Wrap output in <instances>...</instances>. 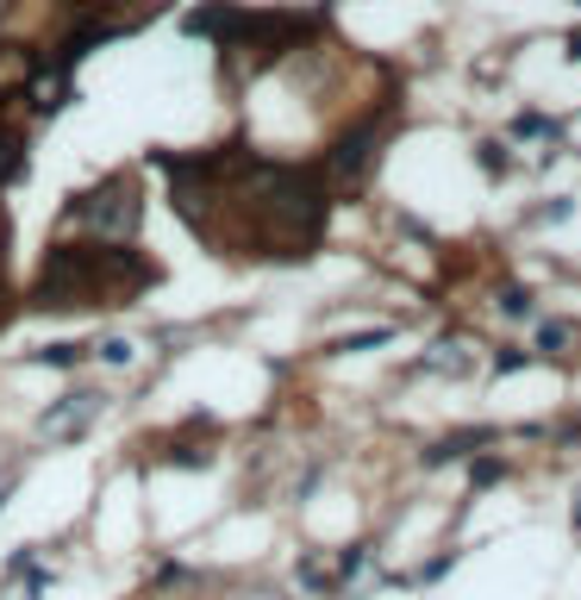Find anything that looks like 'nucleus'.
Here are the masks:
<instances>
[{
	"instance_id": "nucleus-14",
	"label": "nucleus",
	"mask_w": 581,
	"mask_h": 600,
	"mask_svg": "<svg viewBox=\"0 0 581 600\" xmlns=\"http://www.w3.org/2000/svg\"><path fill=\"white\" fill-rule=\"evenodd\" d=\"M482 170L487 175H506L513 163H506V144H482Z\"/></svg>"
},
{
	"instance_id": "nucleus-9",
	"label": "nucleus",
	"mask_w": 581,
	"mask_h": 600,
	"mask_svg": "<svg viewBox=\"0 0 581 600\" xmlns=\"http://www.w3.org/2000/svg\"><path fill=\"white\" fill-rule=\"evenodd\" d=\"M20 170H25V144H20V132H7V126H0V188H7V182H20Z\"/></svg>"
},
{
	"instance_id": "nucleus-6",
	"label": "nucleus",
	"mask_w": 581,
	"mask_h": 600,
	"mask_svg": "<svg viewBox=\"0 0 581 600\" xmlns=\"http://www.w3.org/2000/svg\"><path fill=\"white\" fill-rule=\"evenodd\" d=\"M419 369H426V375H469V369H475V345L445 338V345H431L426 357H419Z\"/></svg>"
},
{
	"instance_id": "nucleus-3",
	"label": "nucleus",
	"mask_w": 581,
	"mask_h": 600,
	"mask_svg": "<svg viewBox=\"0 0 581 600\" xmlns=\"http://www.w3.org/2000/svg\"><path fill=\"white\" fill-rule=\"evenodd\" d=\"M100 413H107V394H95V388H69L57 407L39 419V438H51V445H69V438H81V432L95 426Z\"/></svg>"
},
{
	"instance_id": "nucleus-1",
	"label": "nucleus",
	"mask_w": 581,
	"mask_h": 600,
	"mask_svg": "<svg viewBox=\"0 0 581 600\" xmlns=\"http://www.w3.org/2000/svg\"><path fill=\"white\" fill-rule=\"evenodd\" d=\"M144 282H156V270L144 257H132L125 244H57V251H44L39 263V288L32 301L39 307H119V301H132Z\"/></svg>"
},
{
	"instance_id": "nucleus-11",
	"label": "nucleus",
	"mask_w": 581,
	"mask_h": 600,
	"mask_svg": "<svg viewBox=\"0 0 581 600\" xmlns=\"http://www.w3.org/2000/svg\"><path fill=\"white\" fill-rule=\"evenodd\" d=\"M32 363H57V369H69V363H81V345H44V350H32Z\"/></svg>"
},
{
	"instance_id": "nucleus-8",
	"label": "nucleus",
	"mask_w": 581,
	"mask_h": 600,
	"mask_svg": "<svg viewBox=\"0 0 581 600\" xmlns=\"http://www.w3.org/2000/svg\"><path fill=\"white\" fill-rule=\"evenodd\" d=\"M501 313H506V319H525V326H531V319H538V294L519 288V282H506V288H501Z\"/></svg>"
},
{
	"instance_id": "nucleus-5",
	"label": "nucleus",
	"mask_w": 581,
	"mask_h": 600,
	"mask_svg": "<svg viewBox=\"0 0 581 600\" xmlns=\"http://www.w3.org/2000/svg\"><path fill=\"white\" fill-rule=\"evenodd\" d=\"M69 100H76V81H69V63H57L51 76H32V107H39L44 119H51V113H63Z\"/></svg>"
},
{
	"instance_id": "nucleus-13",
	"label": "nucleus",
	"mask_w": 581,
	"mask_h": 600,
	"mask_svg": "<svg viewBox=\"0 0 581 600\" xmlns=\"http://www.w3.org/2000/svg\"><path fill=\"white\" fill-rule=\"evenodd\" d=\"M501 476H506V463H501V457H482V463H475V488H494Z\"/></svg>"
},
{
	"instance_id": "nucleus-12",
	"label": "nucleus",
	"mask_w": 581,
	"mask_h": 600,
	"mask_svg": "<svg viewBox=\"0 0 581 600\" xmlns=\"http://www.w3.org/2000/svg\"><path fill=\"white\" fill-rule=\"evenodd\" d=\"M100 357H107V363H132V338H100Z\"/></svg>"
},
{
	"instance_id": "nucleus-15",
	"label": "nucleus",
	"mask_w": 581,
	"mask_h": 600,
	"mask_svg": "<svg viewBox=\"0 0 581 600\" xmlns=\"http://www.w3.org/2000/svg\"><path fill=\"white\" fill-rule=\"evenodd\" d=\"M0 13H7V0H0Z\"/></svg>"
},
{
	"instance_id": "nucleus-4",
	"label": "nucleus",
	"mask_w": 581,
	"mask_h": 600,
	"mask_svg": "<svg viewBox=\"0 0 581 600\" xmlns=\"http://www.w3.org/2000/svg\"><path fill=\"white\" fill-rule=\"evenodd\" d=\"M375 156H382V126L363 119L357 132H344L326 151V175H331V182H363V175L375 170Z\"/></svg>"
},
{
	"instance_id": "nucleus-7",
	"label": "nucleus",
	"mask_w": 581,
	"mask_h": 600,
	"mask_svg": "<svg viewBox=\"0 0 581 600\" xmlns=\"http://www.w3.org/2000/svg\"><path fill=\"white\" fill-rule=\"evenodd\" d=\"M581 345V326L575 319H538V350L544 357H562V350Z\"/></svg>"
},
{
	"instance_id": "nucleus-2",
	"label": "nucleus",
	"mask_w": 581,
	"mask_h": 600,
	"mask_svg": "<svg viewBox=\"0 0 581 600\" xmlns=\"http://www.w3.org/2000/svg\"><path fill=\"white\" fill-rule=\"evenodd\" d=\"M138 219H144V207H138V188L125 175H113V182H100V188L69 200V226L95 232V244H125L138 232Z\"/></svg>"
},
{
	"instance_id": "nucleus-10",
	"label": "nucleus",
	"mask_w": 581,
	"mask_h": 600,
	"mask_svg": "<svg viewBox=\"0 0 581 600\" xmlns=\"http://www.w3.org/2000/svg\"><path fill=\"white\" fill-rule=\"evenodd\" d=\"M394 338V326H369V331H350V338H338L331 350H369V345H387Z\"/></svg>"
}]
</instances>
